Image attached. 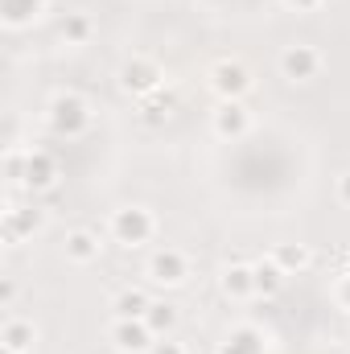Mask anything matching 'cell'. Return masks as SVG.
Returning <instances> with one entry per match:
<instances>
[{
	"mask_svg": "<svg viewBox=\"0 0 350 354\" xmlns=\"http://www.w3.org/2000/svg\"><path fill=\"white\" fill-rule=\"evenodd\" d=\"M58 157L50 149H33V145H17L8 149L4 157V177L17 185V189H29V194H42V189H54L58 185Z\"/></svg>",
	"mask_w": 350,
	"mask_h": 354,
	"instance_id": "1",
	"label": "cell"
},
{
	"mask_svg": "<svg viewBox=\"0 0 350 354\" xmlns=\"http://www.w3.org/2000/svg\"><path fill=\"white\" fill-rule=\"evenodd\" d=\"M107 235L120 243V248H145L157 239V214L140 202H128V206H116L111 218H107Z\"/></svg>",
	"mask_w": 350,
	"mask_h": 354,
	"instance_id": "2",
	"label": "cell"
},
{
	"mask_svg": "<svg viewBox=\"0 0 350 354\" xmlns=\"http://www.w3.org/2000/svg\"><path fill=\"white\" fill-rule=\"evenodd\" d=\"M46 124L58 140H83L91 128V103L83 95L66 91V95H54L50 111H46Z\"/></svg>",
	"mask_w": 350,
	"mask_h": 354,
	"instance_id": "3",
	"label": "cell"
},
{
	"mask_svg": "<svg viewBox=\"0 0 350 354\" xmlns=\"http://www.w3.org/2000/svg\"><path fill=\"white\" fill-rule=\"evenodd\" d=\"M120 87L128 91L132 99H149L165 87V66L149 54H132L124 66H120Z\"/></svg>",
	"mask_w": 350,
	"mask_h": 354,
	"instance_id": "4",
	"label": "cell"
},
{
	"mask_svg": "<svg viewBox=\"0 0 350 354\" xmlns=\"http://www.w3.org/2000/svg\"><path fill=\"white\" fill-rule=\"evenodd\" d=\"M276 66H280V75H284L288 83H309V79H317V75H322L326 58H322V50H317L313 41H293V46H284V50H280Z\"/></svg>",
	"mask_w": 350,
	"mask_h": 354,
	"instance_id": "5",
	"label": "cell"
},
{
	"mask_svg": "<svg viewBox=\"0 0 350 354\" xmlns=\"http://www.w3.org/2000/svg\"><path fill=\"white\" fill-rule=\"evenodd\" d=\"M145 276H149V284H157V288H177V284H185V276H190V256H185L181 248H174V243H161V248L149 256Z\"/></svg>",
	"mask_w": 350,
	"mask_h": 354,
	"instance_id": "6",
	"label": "cell"
},
{
	"mask_svg": "<svg viewBox=\"0 0 350 354\" xmlns=\"http://www.w3.org/2000/svg\"><path fill=\"white\" fill-rule=\"evenodd\" d=\"M107 342L120 354H149L157 334L149 330L145 317H111V330H107Z\"/></svg>",
	"mask_w": 350,
	"mask_h": 354,
	"instance_id": "7",
	"label": "cell"
},
{
	"mask_svg": "<svg viewBox=\"0 0 350 354\" xmlns=\"http://www.w3.org/2000/svg\"><path fill=\"white\" fill-rule=\"evenodd\" d=\"M206 83L214 91V99H243V95L252 91V71H248L239 58H223V62L210 66Z\"/></svg>",
	"mask_w": 350,
	"mask_h": 354,
	"instance_id": "8",
	"label": "cell"
},
{
	"mask_svg": "<svg viewBox=\"0 0 350 354\" xmlns=\"http://www.w3.org/2000/svg\"><path fill=\"white\" fill-rule=\"evenodd\" d=\"M210 128H214V136L219 140H243L248 132H252V111H248V103L243 99H219V107L210 111Z\"/></svg>",
	"mask_w": 350,
	"mask_h": 354,
	"instance_id": "9",
	"label": "cell"
},
{
	"mask_svg": "<svg viewBox=\"0 0 350 354\" xmlns=\"http://www.w3.org/2000/svg\"><path fill=\"white\" fill-rule=\"evenodd\" d=\"M42 227H46V210H37V206H17V202L8 198V206H4V243H8V248H17V243L42 235Z\"/></svg>",
	"mask_w": 350,
	"mask_h": 354,
	"instance_id": "10",
	"label": "cell"
},
{
	"mask_svg": "<svg viewBox=\"0 0 350 354\" xmlns=\"http://www.w3.org/2000/svg\"><path fill=\"white\" fill-rule=\"evenodd\" d=\"M33 346H37V326H33V317L8 313L4 326H0V351L4 354H33Z\"/></svg>",
	"mask_w": 350,
	"mask_h": 354,
	"instance_id": "11",
	"label": "cell"
},
{
	"mask_svg": "<svg viewBox=\"0 0 350 354\" xmlns=\"http://www.w3.org/2000/svg\"><path fill=\"white\" fill-rule=\"evenodd\" d=\"M219 288H223V297L235 301V305L252 301V297H256V272H252V264H227L219 272Z\"/></svg>",
	"mask_w": 350,
	"mask_h": 354,
	"instance_id": "12",
	"label": "cell"
},
{
	"mask_svg": "<svg viewBox=\"0 0 350 354\" xmlns=\"http://www.w3.org/2000/svg\"><path fill=\"white\" fill-rule=\"evenodd\" d=\"M62 252H66V260H71V264L87 268V264H95V260H99L103 239H99V231H91V227H75V231H66Z\"/></svg>",
	"mask_w": 350,
	"mask_h": 354,
	"instance_id": "13",
	"label": "cell"
},
{
	"mask_svg": "<svg viewBox=\"0 0 350 354\" xmlns=\"http://www.w3.org/2000/svg\"><path fill=\"white\" fill-rule=\"evenodd\" d=\"M268 260L280 268L284 276H297V272H305L313 264V252H309V243H272Z\"/></svg>",
	"mask_w": 350,
	"mask_h": 354,
	"instance_id": "14",
	"label": "cell"
},
{
	"mask_svg": "<svg viewBox=\"0 0 350 354\" xmlns=\"http://www.w3.org/2000/svg\"><path fill=\"white\" fill-rule=\"evenodd\" d=\"M46 12V0H0V21L4 29H25Z\"/></svg>",
	"mask_w": 350,
	"mask_h": 354,
	"instance_id": "15",
	"label": "cell"
},
{
	"mask_svg": "<svg viewBox=\"0 0 350 354\" xmlns=\"http://www.w3.org/2000/svg\"><path fill=\"white\" fill-rule=\"evenodd\" d=\"M219 354H264V330L260 326H239L231 338L219 346Z\"/></svg>",
	"mask_w": 350,
	"mask_h": 354,
	"instance_id": "16",
	"label": "cell"
},
{
	"mask_svg": "<svg viewBox=\"0 0 350 354\" xmlns=\"http://www.w3.org/2000/svg\"><path fill=\"white\" fill-rule=\"evenodd\" d=\"M149 305H153V297H149L145 288H120L116 301H111V313H116V317H145Z\"/></svg>",
	"mask_w": 350,
	"mask_h": 354,
	"instance_id": "17",
	"label": "cell"
},
{
	"mask_svg": "<svg viewBox=\"0 0 350 354\" xmlns=\"http://www.w3.org/2000/svg\"><path fill=\"white\" fill-rule=\"evenodd\" d=\"M252 272H256V297H264V301H272V297L284 288V280H288V276L272 264L268 256H264V260H256V264H252Z\"/></svg>",
	"mask_w": 350,
	"mask_h": 354,
	"instance_id": "18",
	"label": "cell"
},
{
	"mask_svg": "<svg viewBox=\"0 0 350 354\" xmlns=\"http://www.w3.org/2000/svg\"><path fill=\"white\" fill-rule=\"evenodd\" d=\"M145 322H149V330H153L157 338H169L174 326H177V305H169V301H153L149 313H145Z\"/></svg>",
	"mask_w": 350,
	"mask_h": 354,
	"instance_id": "19",
	"label": "cell"
},
{
	"mask_svg": "<svg viewBox=\"0 0 350 354\" xmlns=\"http://www.w3.org/2000/svg\"><path fill=\"white\" fill-rule=\"evenodd\" d=\"M91 33H95V21H91L87 12H66L62 17V41L66 46H87Z\"/></svg>",
	"mask_w": 350,
	"mask_h": 354,
	"instance_id": "20",
	"label": "cell"
},
{
	"mask_svg": "<svg viewBox=\"0 0 350 354\" xmlns=\"http://www.w3.org/2000/svg\"><path fill=\"white\" fill-rule=\"evenodd\" d=\"M169 111H174V95H165V91L140 99V120H145V124H165Z\"/></svg>",
	"mask_w": 350,
	"mask_h": 354,
	"instance_id": "21",
	"label": "cell"
},
{
	"mask_svg": "<svg viewBox=\"0 0 350 354\" xmlns=\"http://www.w3.org/2000/svg\"><path fill=\"white\" fill-rule=\"evenodd\" d=\"M330 297H334V309H342V313L350 317V272H338V276H334Z\"/></svg>",
	"mask_w": 350,
	"mask_h": 354,
	"instance_id": "22",
	"label": "cell"
},
{
	"mask_svg": "<svg viewBox=\"0 0 350 354\" xmlns=\"http://www.w3.org/2000/svg\"><path fill=\"white\" fill-rule=\"evenodd\" d=\"M149 354H190V351H185V342H177L174 334H169V338H157Z\"/></svg>",
	"mask_w": 350,
	"mask_h": 354,
	"instance_id": "23",
	"label": "cell"
},
{
	"mask_svg": "<svg viewBox=\"0 0 350 354\" xmlns=\"http://www.w3.org/2000/svg\"><path fill=\"white\" fill-rule=\"evenodd\" d=\"M334 198L350 210V169H347V174H338V181H334Z\"/></svg>",
	"mask_w": 350,
	"mask_h": 354,
	"instance_id": "24",
	"label": "cell"
},
{
	"mask_svg": "<svg viewBox=\"0 0 350 354\" xmlns=\"http://www.w3.org/2000/svg\"><path fill=\"white\" fill-rule=\"evenodd\" d=\"M284 4H288L293 12H317V8H322L326 0H284Z\"/></svg>",
	"mask_w": 350,
	"mask_h": 354,
	"instance_id": "25",
	"label": "cell"
}]
</instances>
